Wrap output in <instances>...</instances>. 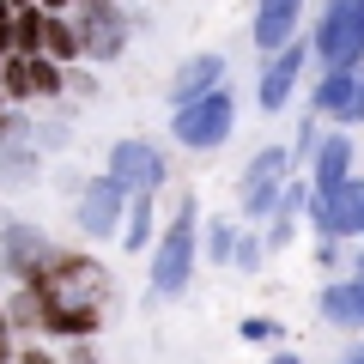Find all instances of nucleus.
<instances>
[{"instance_id": "25", "label": "nucleus", "mask_w": 364, "mask_h": 364, "mask_svg": "<svg viewBox=\"0 0 364 364\" xmlns=\"http://www.w3.org/2000/svg\"><path fill=\"white\" fill-rule=\"evenodd\" d=\"M61 364H97V352H91L85 340H73V346H67V358H61Z\"/></svg>"}, {"instance_id": "16", "label": "nucleus", "mask_w": 364, "mask_h": 364, "mask_svg": "<svg viewBox=\"0 0 364 364\" xmlns=\"http://www.w3.org/2000/svg\"><path fill=\"white\" fill-rule=\"evenodd\" d=\"M316 109H322V116H346V122H358V73H334L322 91H316Z\"/></svg>"}, {"instance_id": "14", "label": "nucleus", "mask_w": 364, "mask_h": 364, "mask_svg": "<svg viewBox=\"0 0 364 364\" xmlns=\"http://www.w3.org/2000/svg\"><path fill=\"white\" fill-rule=\"evenodd\" d=\"M43 61H55V67H61V61H79V31H73V18H67V13H43Z\"/></svg>"}, {"instance_id": "27", "label": "nucleus", "mask_w": 364, "mask_h": 364, "mask_svg": "<svg viewBox=\"0 0 364 364\" xmlns=\"http://www.w3.org/2000/svg\"><path fill=\"white\" fill-rule=\"evenodd\" d=\"M243 340H273V322H243Z\"/></svg>"}, {"instance_id": "4", "label": "nucleus", "mask_w": 364, "mask_h": 364, "mask_svg": "<svg viewBox=\"0 0 364 364\" xmlns=\"http://www.w3.org/2000/svg\"><path fill=\"white\" fill-rule=\"evenodd\" d=\"M0 97H61V67L43 55H0Z\"/></svg>"}, {"instance_id": "8", "label": "nucleus", "mask_w": 364, "mask_h": 364, "mask_svg": "<svg viewBox=\"0 0 364 364\" xmlns=\"http://www.w3.org/2000/svg\"><path fill=\"white\" fill-rule=\"evenodd\" d=\"M79 231L85 237H109L122 225V188L109 176H97V182H85V188H79Z\"/></svg>"}, {"instance_id": "17", "label": "nucleus", "mask_w": 364, "mask_h": 364, "mask_svg": "<svg viewBox=\"0 0 364 364\" xmlns=\"http://www.w3.org/2000/svg\"><path fill=\"white\" fill-rule=\"evenodd\" d=\"M0 310H6V328H13V334H43V298L31 286H18Z\"/></svg>"}, {"instance_id": "30", "label": "nucleus", "mask_w": 364, "mask_h": 364, "mask_svg": "<svg viewBox=\"0 0 364 364\" xmlns=\"http://www.w3.org/2000/svg\"><path fill=\"white\" fill-rule=\"evenodd\" d=\"M0 109H6V97H0Z\"/></svg>"}, {"instance_id": "22", "label": "nucleus", "mask_w": 364, "mask_h": 364, "mask_svg": "<svg viewBox=\"0 0 364 364\" xmlns=\"http://www.w3.org/2000/svg\"><path fill=\"white\" fill-rule=\"evenodd\" d=\"M13 364H61V352H49L43 340H31V346H18V352H13Z\"/></svg>"}, {"instance_id": "13", "label": "nucleus", "mask_w": 364, "mask_h": 364, "mask_svg": "<svg viewBox=\"0 0 364 364\" xmlns=\"http://www.w3.org/2000/svg\"><path fill=\"white\" fill-rule=\"evenodd\" d=\"M219 73L225 61L219 55H195V61L176 73V104H195V97H207V91H219Z\"/></svg>"}, {"instance_id": "26", "label": "nucleus", "mask_w": 364, "mask_h": 364, "mask_svg": "<svg viewBox=\"0 0 364 364\" xmlns=\"http://www.w3.org/2000/svg\"><path fill=\"white\" fill-rule=\"evenodd\" d=\"M231 261H243V267H255V261H261V243H255V237H249V243H243V249H237V255H231Z\"/></svg>"}, {"instance_id": "9", "label": "nucleus", "mask_w": 364, "mask_h": 364, "mask_svg": "<svg viewBox=\"0 0 364 364\" xmlns=\"http://www.w3.org/2000/svg\"><path fill=\"white\" fill-rule=\"evenodd\" d=\"M279 176H286V152H261V158H255V170H249V182H243L249 219H261V213L279 207Z\"/></svg>"}, {"instance_id": "11", "label": "nucleus", "mask_w": 364, "mask_h": 364, "mask_svg": "<svg viewBox=\"0 0 364 364\" xmlns=\"http://www.w3.org/2000/svg\"><path fill=\"white\" fill-rule=\"evenodd\" d=\"M298 13H304V0H261L255 43H261V49H286V37L298 31Z\"/></svg>"}, {"instance_id": "3", "label": "nucleus", "mask_w": 364, "mask_h": 364, "mask_svg": "<svg viewBox=\"0 0 364 364\" xmlns=\"http://www.w3.org/2000/svg\"><path fill=\"white\" fill-rule=\"evenodd\" d=\"M225 134H231V97L225 91H207L195 104H176V140L182 146L207 152V146H225Z\"/></svg>"}, {"instance_id": "2", "label": "nucleus", "mask_w": 364, "mask_h": 364, "mask_svg": "<svg viewBox=\"0 0 364 364\" xmlns=\"http://www.w3.org/2000/svg\"><path fill=\"white\" fill-rule=\"evenodd\" d=\"M67 13H73V31H79V55L91 61H116L122 43H128V25L109 0H67Z\"/></svg>"}, {"instance_id": "10", "label": "nucleus", "mask_w": 364, "mask_h": 364, "mask_svg": "<svg viewBox=\"0 0 364 364\" xmlns=\"http://www.w3.org/2000/svg\"><path fill=\"white\" fill-rule=\"evenodd\" d=\"M104 328V310H91V304H43V334L55 340H91Z\"/></svg>"}, {"instance_id": "5", "label": "nucleus", "mask_w": 364, "mask_h": 364, "mask_svg": "<svg viewBox=\"0 0 364 364\" xmlns=\"http://www.w3.org/2000/svg\"><path fill=\"white\" fill-rule=\"evenodd\" d=\"M358 49H364V0H334L322 25V55L334 61V73H352Z\"/></svg>"}, {"instance_id": "21", "label": "nucleus", "mask_w": 364, "mask_h": 364, "mask_svg": "<svg viewBox=\"0 0 364 364\" xmlns=\"http://www.w3.org/2000/svg\"><path fill=\"white\" fill-rule=\"evenodd\" d=\"M231 249H237L231 225H213V231H207V255H213V261H231Z\"/></svg>"}, {"instance_id": "28", "label": "nucleus", "mask_w": 364, "mask_h": 364, "mask_svg": "<svg viewBox=\"0 0 364 364\" xmlns=\"http://www.w3.org/2000/svg\"><path fill=\"white\" fill-rule=\"evenodd\" d=\"M37 6L43 13H67V0H37Z\"/></svg>"}, {"instance_id": "15", "label": "nucleus", "mask_w": 364, "mask_h": 364, "mask_svg": "<svg viewBox=\"0 0 364 364\" xmlns=\"http://www.w3.org/2000/svg\"><path fill=\"white\" fill-rule=\"evenodd\" d=\"M334 231H364V182H340L328 195V213H322Z\"/></svg>"}, {"instance_id": "18", "label": "nucleus", "mask_w": 364, "mask_h": 364, "mask_svg": "<svg viewBox=\"0 0 364 364\" xmlns=\"http://www.w3.org/2000/svg\"><path fill=\"white\" fill-rule=\"evenodd\" d=\"M322 310H328V322L358 328V322H364V286H334V291L322 298Z\"/></svg>"}, {"instance_id": "1", "label": "nucleus", "mask_w": 364, "mask_h": 364, "mask_svg": "<svg viewBox=\"0 0 364 364\" xmlns=\"http://www.w3.org/2000/svg\"><path fill=\"white\" fill-rule=\"evenodd\" d=\"M195 273V207H182L170 219V231L158 237V255H152V291L158 298H176Z\"/></svg>"}, {"instance_id": "20", "label": "nucleus", "mask_w": 364, "mask_h": 364, "mask_svg": "<svg viewBox=\"0 0 364 364\" xmlns=\"http://www.w3.org/2000/svg\"><path fill=\"white\" fill-rule=\"evenodd\" d=\"M152 237V195H134V213H128V249H146Z\"/></svg>"}, {"instance_id": "19", "label": "nucleus", "mask_w": 364, "mask_h": 364, "mask_svg": "<svg viewBox=\"0 0 364 364\" xmlns=\"http://www.w3.org/2000/svg\"><path fill=\"white\" fill-rule=\"evenodd\" d=\"M346 158H352L346 140H328V146H322V195H334L340 182H346Z\"/></svg>"}, {"instance_id": "6", "label": "nucleus", "mask_w": 364, "mask_h": 364, "mask_svg": "<svg viewBox=\"0 0 364 364\" xmlns=\"http://www.w3.org/2000/svg\"><path fill=\"white\" fill-rule=\"evenodd\" d=\"M109 182H116L122 195H152L158 182H164V158H158V146L122 140L116 152H109Z\"/></svg>"}, {"instance_id": "24", "label": "nucleus", "mask_w": 364, "mask_h": 364, "mask_svg": "<svg viewBox=\"0 0 364 364\" xmlns=\"http://www.w3.org/2000/svg\"><path fill=\"white\" fill-rule=\"evenodd\" d=\"M13 352H18V334L6 328V310H0V364H13Z\"/></svg>"}, {"instance_id": "7", "label": "nucleus", "mask_w": 364, "mask_h": 364, "mask_svg": "<svg viewBox=\"0 0 364 364\" xmlns=\"http://www.w3.org/2000/svg\"><path fill=\"white\" fill-rule=\"evenodd\" d=\"M49 249H55V243L37 231V225H6V231H0V267H6L18 286H25L31 273L49 261Z\"/></svg>"}, {"instance_id": "12", "label": "nucleus", "mask_w": 364, "mask_h": 364, "mask_svg": "<svg viewBox=\"0 0 364 364\" xmlns=\"http://www.w3.org/2000/svg\"><path fill=\"white\" fill-rule=\"evenodd\" d=\"M298 67H304V43H291V49L273 55L267 79H261V109H279L291 97V85H298Z\"/></svg>"}, {"instance_id": "29", "label": "nucleus", "mask_w": 364, "mask_h": 364, "mask_svg": "<svg viewBox=\"0 0 364 364\" xmlns=\"http://www.w3.org/2000/svg\"><path fill=\"white\" fill-rule=\"evenodd\" d=\"M273 364H298V358H291V352H286V358H273Z\"/></svg>"}, {"instance_id": "23", "label": "nucleus", "mask_w": 364, "mask_h": 364, "mask_svg": "<svg viewBox=\"0 0 364 364\" xmlns=\"http://www.w3.org/2000/svg\"><path fill=\"white\" fill-rule=\"evenodd\" d=\"M13 25H18V13L0 0V55H13Z\"/></svg>"}]
</instances>
